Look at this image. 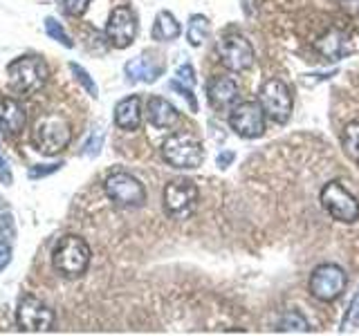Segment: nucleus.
<instances>
[{
	"label": "nucleus",
	"mask_w": 359,
	"mask_h": 336,
	"mask_svg": "<svg viewBox=\"0 0 359 336\" xmlns=\"http://www.w3.org/2000/svg\"><path fill=\"white\" fill-rule=\"evenodd\" d=\"M0 182H3L5 186H11V182H14V177H11V168H9V162L5 153L0 150Z\"/></svg>",
	"instance_id": "obj_31"
},
{
	"label": "nucleus",
	"mask_w": 359,
	"mask_h": 336,
	"mask_svg": "<svg viewBox=\"0 0 359 336\" xmlns=\"http://www.w3.org/2000/svg\"><path fill=\"white\" fill-rule=\"evenodd\" d=\"M106 195L115 202L117 206L123 209H140L146 202V188L137 177H133L130 173H110L106 177Z\"/></svg>",
	"instance_id": "obj_6"
},
{
	"label": "nucleus",
	"mask_w": 359,
	"mask_h": 336,
	"mask_svg": "<svg viewBox=\"0 0 359 336\" xmlns=\"http://www.w3.org/2000/svg\"><path fill=\"white\" fill-rule=\"evenodd\" d=\"M70 70H72V74L76 76V81L83 85V90L90 94V97H99V88H97V83L93 81V76H90L81 65H76V63H70Z\"/></svg>",
	"instance_id": "obj_25"
},
{
	"label": "nucleus",
	"mask_w": 359,
	"mask_h": 336,
	"mask_svg": "<svg viewBox=\"0 0 359 336\" xmlns=\"http://www.w3.org/2000/svg\"><path fill=\"white\" fill-rule=\"evenodd\" d=\"M209 34H211V22H209L207 16L194 14V16L189 18V27H187V41H189V45L200 48V45L209 38Z\"/></svg>",
	"instance_id": "obj_21"
},
{
	"label": "nucleus",
	"mask_w": 359,
	"mask_h": 336,
	"mask_svg": "<svg viewBox=\"0 0 359 336\" xmlns=\"http://www.w3.org/2000/svg\"><path fill=\"white\" fill-rule=\"evenodd\" d=\"M346 285H348V276H346L344 269L339 265L325 262V265H319L312 272L308 289L317 300L330 302V300L339 298L344 294Z\"/></svg>",
	"instance_id": "obj_7"
},
{
	"label": "nucleus",
	"mask_w": 359,
	"mask_h": 336,
	"mask_svg": "<svg viewBox=\"0 0 359 336\" xmlns=\"http://www.w3.org/2000/svg\"><path fill=\"white\" fill-rule=\"evenodd\" d=\"M45 31H48V36L54 38V41H59L63 48H74V41L67 36V31L61 27V22L56 20V18H45Z\"/></svg>",
	"instance_id": "obj_24"
},
{
	"label": "nucleus",
	"mask_w": 359,
	"mask_h": 336,
	"mask_svg": "<svg viewBox=\"0 0 359 336\" xmlns=\"http://www.w3.org/2000/svg\"><path fill=\"white\" fill-rule=\"evenodd\" d=\"M180 34H182V27H180L177 18L171 14V11H160L155 18V25H153V38L168 43V41H175Z\"/></svg>",
	"instance_id": "obj_20"
},
{
	"label": "nucleus",
	"mask_w": 359,
	"mask_h": 336,
	"mask_svg": "<svg viewBox=\"0 0 359 336\" xmlns=\"http://www.w3.org/2000/svg\"><path fill=\"white\" fill-rule=\"evenodd\" d=\"M115 123L121 130H137L142 126V99L126 97L115 106Z\"/></svg>",
	"instance_id": "obj_18"
},
{
	"label": "nucleus",
	"mask_w": 359,
	"mask_h": 336,
	"mask_svg": "<svg viewBox=\"0 0 359 336\" xmlns=\"http://www.w3.org/2000/svg\"><path fill=\"white\" fill-rule=\"evenodd\" d=\"M61 166H63V162H59V164H43V166H34V168H29V179H39V177H45V175H50V173H56Z\"/></svg>",
	"instance_id": "obj_30"
},
{
	"label": "nucleus",
	"mask_w": 359,
	"mask_h": 336,
	"mask_svg": "<svg viewBox=\"0 0 359 336\" xmlns=\"http://www.w3.org/2000/svg\"><path fill=\"white\" fill-rule=\"evenodd\" d=\"M321 204L337 222L353 224L359 218V202L341 182H328L321 188Z\"/></svg>",
	"instance_id": "obj_9"
},
{
	"label": "nucleus",
	"mask_w": 359,
	"mask_h": 336,
	"mask_svg": "<svg viewBox=\"0 0 359 336\" xmlns=\"http://www.w3.org/2000/svg\"><path fill=\"white\" fill-rule=\"evenodd\" d=\"M339 5L348 16H353V18L359 16V0H339Z\"/></svg>",
	"instance_id": "obj_32"
},
{
	"label": "nucleus",
	"mask_w": 359,
	"mask_h": 336,
	"mask_svg": "<svg viewBox=\"0 0 359 336\" xmlns=\"http://www.w3.org/2000/svg\"><path fill=\"white\" fill-rule=\"evenodd\" d=\"M265 117L261 101H241L229 112V126L238 137L256 139L265 130Z\"/></svg>",
	"instance_id": "obj_10"
},
{
	"label": "nucleus",
	"mask_w": 359,
	"mask_h": 336,
	"mask_svg": "<svg viewBox=\"0 0 359 336\" xmlns=\"http://www.w3.org/2000/svg\"><path fill=\"white\" fill-rule=\"evenodd\" d=\"M72 141V128L61 115H45L34 126V144L43 155H56Z\"/></svg>",
	"instance_id": "obj_4"
},
{
	"label": "nucleus",
	"mask_w": 359,
	"mask_h": 336,
	"mask_svg": "<svg viewBox=\"0 0 359 336\" xmlns=\"http://www.w3.org/2000/svg\"><path fill=\"white\" fill-rule=\"evenodd\" d=\"M341 146L346 155L351 157L355 164H359V121L346 123V128L341 132Z\"/></svg>",
	"instance_id": "obj_22"
},
{
	"label": "nucleus",
	"mask_w": 359,
	"mask_h": 336,
	"mask_svg": "<svg viewBox=\"0 0 359 336\" xmlns=\"http://www.w3.org/2000/svg\"><path fill=\"white\" fill-rule=\"evenodd\" d=\"M258 101L265 110V115L276 123H287L292 117V108H294V99H292L290 88L280 81V78H269L263 83Z\"/></svg>",
	"instance_id": "obj_8"
},
{
	"label": "nucleus",
	"mask_w": 359,
	"mask_h": 336,
	"mask_svg": "<svg viewBox=\"0 0 359 336\" xmlns=\"http://www.w3.org/2000/svg\"><path fill=\"white\" fill-rule=\"evenodd\" d=\"M198 200H200V190L194 179L177 177L164 186V195H162L164 211L173 220H189L198 209Z\"/></svg>",
	"instance_id": "obj_3"
},
{
	"label": "nucleus",
	"mask_w": 359,
	"mask_h": 336,
	"mask_svg": "<svg viewBox=\"0 0 359 336\" xmlns=\"http://www.w3.org/2000/svg\"><path fill=\"white\" fill-rule=\"evenodd\" d=\"M9 85L20 94H34L48 83L50 67L41 56H20L7 67Z\"/></svg>",
	"instance_id": "obj_2"
},
{
	"label": "nucleus",
	"mask_w": 359,
	"mask_h": 336,
	"mask_svg": "<svg viewBox=\"0 0 359 336\" xmlns=\"http://www.w3.org/2000/svg\"><path fill=\"white\" fill-rule=\"evenodd\" d=\"M106 36L119 50L133 45L135 36H137V18H135L130 7L121 5V7L112 9V14L108 18V25H106Z\"/></svg>",
	"instance_id": "obj_13"
},
{
	"label": "nucleus",
	"mask_w": 359,
	"mask_h": 336,
	"mask_svg": "<svg viewBox=\"0 0 359 336\" xmlns=\"http://www.w3.org/2000/svg\"><path fill=\"white\" fill-rule=\"evenodd\" d=\"M11 260V249H9V244L7 242H0V272L9 265Z\"/></svg>",
	"instance_id": "obj_33"
},
{
	"label": "nucleus",
	"mask_w": 359,
	"mask_h": 336,
	"mask_svg": "<svg viewBox=\"0 0 359 336\" xmlns=\"http://www.w3.org/2000/svg\"><path fill=\"white\" fill-rule=\"evenodd\" d=\"M101 146H104V130L95 128L93 132H90V137L86 139L81 155L83 157H97L101 153Z\"/></svg>",
	"instance_id": "obj_26"
},
{
	"label": "nucleus",
	"mask_w": 359,
	"mask_h": 336,
	"mask_svg": "<svg viewBox=\"0 0 359 336\" xmlns=\"http://www.w3.org/2000/svg\"><path fill=\"white\" fill-rule=\"evenodd\" d=\"M16 321L25 332H50L54 328V312L43 300L22 296L16 307Z\"/></svg>",
	"instance_id": "obj_12"
},
{
	"label": "nucleus",
	"mask_w": 359,
	"mask_h": 336,
	"mask_svg": "<svg viewBox=\"0 0 359 336\" xmlns=\"http://www.w3.org/2000/svg\"><path fill=\"white\" fill-rule=\"evenodd\" d=\"M220 63L231 72H245L254 65V48L241 34H227L216 45Z\"/></svg>",
	"instance_id": "obj_11"
},
{
	"label": "nucleus",
	"mask_w": 359,
	"mask_h": 336,
	"mask_svg": "<svg viewBox=\"0 0 359 336\" xmlns=\"http://www.w3.org/2000/svg\"><path fill=\"white\" fill-rule=\"evenodd\" d=\"M314 48H317V52L321 56H325V59L339 61L344 56V52H346V34L339 31V29H332L328 34H323V36L314 43Z\"/></svg>",
	"instance_id": "obj_19"
},
{
	"label": "nucleus",
	"mask_w": 359,
	"mask_h": 336,
	"mask_svg": "<svg viewBox=\"0 0 359 336\" xmlns=\"http://www.w3.org/2000/svg\"><path fill=\"white\" fill-rule=\"evenodd\" d=\"M175 81H177V83H182V85L189 88V90H194V85H196V72H194V67H191L189 63L180 65V67H177V72H175Z\"/></svg>",
	"instance_id": "obj_28"
},
{
	"label": "nucleus",
	"mask_w": 359,
	"mask_h": 336,
	"mask_svg": "<svg viewBox=\"0 0 359 336\" xmlns=\"http://www.w3.org/2000/svg\"><path fill=\"white\" fill-rule=\"evenodd\" d=\"M25 108H22L18 101L9 99V97H0V130L16 134L25 128Z\"/></svg>",
	"instance_id": "obj_16"
},
{
	"label": "nucleus",
	"mask_w": 359,
	"mask_h": 336,
	"mask_svg": "<svg viewBox=\"0 0 359 336\" xmlns=\"http://www.w3.org/2000/svg\"><path fill=\"white\" fill-rule=\"evenodd\" d=\"M123 72H126L128 81L133 83H153L157 81V76H162L164 72V65L153 59V56H135V59H130L126 65H123Z\"/></svg>",
	"instance_id": "obj_14"
},
{
	"label": "nucleus",
	"mask_w": 359,
	"mask_h": 336,
	"mask_svg": "<svg viewBox=\"0 0 359 336\" xmlns=\"http://www.w3.org/2000/svg\"><path fill=\"white\" fill-rule=\"evenodd\" d=\"M207 97L213 108H229L238 99V83L231 76H213L207 85Z\"/></svg>",
	"instance_id": "obj_15"
},
{
	"label": "nucleus",
	"mask_w": 359,
	"mask_h": 336,
	"mask_svg": "<svg viewBox=\"0 0 359 336\" xmlns=\"http://www.w3.org/2000/svg\"><path fill=\"white\" fill-rule=\"evenodd\" d=\"M90 0H63V11L67 16H81L88 9Z\"/></svg>",
	"instance_id": "obj_29"
},
{
	"label": "nucleus",
	"mask_w": 359,
	"mask_h": 336,
	"mask_svg": "<svg viewBox=\"0 0 359 336\" xmlns=\"http://www.w3.org/2000/svg\"><path fill=\"white\" fill-rule=\"evenodd\" d=\"M16 238V224L9 211H0V242H11Z\"/></svg>",
	"instance_id": "obj_27"
},
{
	"label": "nucleus",
	"mask_w": 359,
	"mask_h": 336,
	"mask_svg": "<svg viewBox=\"0 0 359 336\" xmlns=\"http://www.w3.org/2000/svg\"><path fill=\"white\" fill-rule=\"evenodd\" d=\"M233 157H236V155H233L231 150H224V153H220V155L216 157V164H218L220 168H227V166L233 162Z\"/></svg>",
	"instance_id": "obj_34"
},
{
	"label": "nucleus",
	"mask_w": 359,
	"mask_h": 336,
	"mask_svg": "<svg viewBox=\"0 0 359 336\" xmlns=\"http://www.w3.org/2000/svg\"><path fill=\"white\" fill-rule=\"evenodd\" d=\"M146 117L153 123L155 128H171L177 123L180 112L171 101H166L162 97H151L149 104H146Z\"/></svg>",
	"instance_id": "obj_17"
},
{
	"label": "nucleus",
	"mask_w": 359,
	"mask_h": 336,
	"mask_svg": "<svg viewBox=\"0 0 359 336\" xmlns=\"http://www.w3.org/2000/svg\"><path fill=\"white\" fill-rule=\"evenodd\" d=\"M90 255L93 253H90V246L86 244L83 238L63 235L52 251V262L59 274L67 278H79L86 274V269L90 265Z\"/></svg>",
	"instance_id": "obj_1"
},
{
	"label": "nucleus",
	"mask_w": 359,
	"mask_h": 336,
	"mask_svg": "<svg viewBox=\"0 0 359 336\" xmlns=\"http://www.w3.org/2000/svg\"><path fill=\"white\" fill-rule=\"evenodd\" d=\"M162 157L173 168H198L205 162V150L196 137L187 132H175L162 144Z\"/></svg>",
	"instance_id": "obj_5"
},
{
	"label": "nucleus",
	"mask_w": 359,
	"mask_h": 336,
	"mask_svg": "<svg viewBox=\"0 0 359 336\" xmlns=\"http://www.w3.org/2000/svg\"><path fill=\"white\" fill-rule=\"evenodd\" d=\"M308 330H310V325L299 312H287L285 316L278 321V332H308Z\"/></svg>",
	"instance_id": "obj_23"
}]
</instances>
